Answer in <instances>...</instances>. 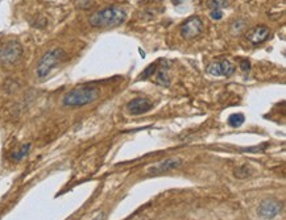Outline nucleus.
<instances>
[{
  "label": "nucleus",
  "instance_id": "nucleus-1",
  "mask_svg": "<svg viewBox=\"0 0 286 220\" xmlns=\"http://www.w3.org/2000/svg\"><path fill=\"white\" fill-rule=\"evenodd\" d=\"M127 11L120 5H110L90 16L89 23L94 28H116L127 20Z\"/></svg>",
  "mask_w": 286,
  "mask_h": 220
},
{
  "label": "nucleus",
  "instance_id": "nucleus-2",
  "mask_svg": "<svg viewBox=\"0 0 286 220\" xmlns=\"http://www.w3.org/2000/svg\"><path fill=\"white\" fill-rule=\"evenodd\" d=\"M99 96V90L93 86H80L70 90L62 98V104L69 108H78L94 103Z\"/></svg>",
  "mask_w": 286,
  "mask_h": 220
},
{
  "label": "nucleus",
  "instance_id": "nucleus-3",
  "mask_svg": "<svg viewBox=\"0 0 286 220\" xmlns=\"http://www.w3.org/2000/svg\"><path fill=\"white\" fill-rule=\"evenodd\" d=\"M66 57V53L61 47H54L48 50L41 60L38 61L37 67H36V74L40 79H45L48 75L52 73V70L56 67L61 61H64Z\"/></svg>",
  "mask_w": 286,
  "mask_h": 220
},
{
  "label": "nucleus",
  "instance_id": "nucleus-4",
  "mask_svg": "<svg viewBox=\"0 0 286 220\" xmlns=\"http://www.w3.org/2000/svg\"><path fill=\"white\" fill-rule=\"evenodd\" d=\"M23 56V47L19 41L10 40L0 45V63L5 66L15 65Z\"/></svg>",
  "mask_w": 286,
  "mask_h": 220
},
{
  "label": "nucleus",
  "instance_id": "nucleus-5",
  "mask_svg": "<svg viewBox=\"0 0 286 220\" xmlns=\"http://www.w3.org/2000/svg\"><path fill=\"white\" fill-rule=\"evenodd\" d=\"M282 211V203L277 199H273V198H268V199H264L260 204H258L257 214L260 218L263 219L270 220L274 219L276 216H278V214H281Z\"/></svg>",
  "mask_w": 286,
  "mask_h": 220
},
{
  "label": "nucleus",
  "instance_id": "nucleus-6",
  "mask_svg": "<svg viewBox=\"0 0 286 220\" xmlns=\"http://www.w3.org/2000/svg\"><path fill=\"white\" fill-rule=\"evenodd\" d=\"M203 31V21L199 16H190L185 23L181 25V36L186 40L198 37Z\"/></svg>",
  "mask_w": 286,
  "mask_h": 220
},
{
  "label": "nucleus",
  "instance_id": "nucleus-7",
  "mask_svg": "<svg viewBox=\"0 0 286 220\" xmlns=\"http://www.w3.org/2000/svg\"><path fill=\"white\" fill-rule=\"evenodd\" d=\"M236 70V67L228 60H221L215 61L207 66V73L212 77H230Z\"/></svg>",
  "mask_w": 286,
  "mask_h": 220
},
{
  "label": "nucleus",
  "instance_id": "nucleus-8",
  "mask_svg": "<svg viewBox=\"0 0 286 220\" xmlns=\"http://www.w3.org/2000/svg\"><path fill=\"white\" fill-rule=\"evenodd\" d=\"M152 108H153V103L146 98H136L127 104V111L131 115H135V116L146 113Z\"/></svg>",
  "mask_w": 286,
  "mask_h": 220
},
{
  "label": "nucleus",
  "instance_id": "nucleus-9",
  "mask_svg": "<svg viewBox=\"0 0 286 220\" xmlns=\"http://www.w3.org/2000/svg\"><path fill=\"white\" fill-rule=\"evenodd\" d=\"M269 36H270V29L265 25H258V27H254V29L249 31L247 38L252 45H260V44L267 41Z\"/></svg>",
  "mask_w": 286,
  "mask_h": 220
},
{
  "label": "nucleus",
  "instance_id": "nucleus-10",
  "mask_svg": "<svg viewBox=\"0 0 286 220\" xmlns=\"http://www.w3.org/2000/svg\"><path fill=\"white\" fill-rule=\"evenodd\" d=\"M182 165V159L178 158V157H172V158H168L162 161V162H159L156 165L155 168L150 169V173L153 174H162L169 172V170H173V169L179 168Z\"/></svg>",
  "mask_w": 286,
  "mask_h": 220
},
{
  "label": "nucleus",
  "instance_id": "nucleus-11",
  "mask_svg": "<svg viewBox=\"0 0 286 220\" xmlns=\"http://www.w3.org/2000/svg\"><path fill=\"white\" fill-rule=\"evenodd\" d=\"M156 80H157V83L162 84V86H169L170 79L169 75H168V67H161L159 70H157Z\"/></svg>",
  "mask_w": 286,
  "mask_h": 220
},
{
  "label": "nucleus",
  "instance_id": "nucleus-12",
  "mask_svg": "<svg viewBox=\"0 0 286 220\" xmlns=\"http://www.w3.org/2000/svg\"><path fill=\"white\" fill-rule=\"evenodd\" d=\"M245 122V117H244L243 113H232L230 117H228V126H232V128H239Z\"/></svg>",
  "mask_w": 286,
  "mask_h": 220
},
{
  "label": "nucleus",
  "instance_id": "nucleus-13",
  "mask_svg": "<svg viewBox=\"0 0 286 220\" xmlns=\"http://www.w3.org/2000/svg\"><path fill=\"white\" fill-rule=\"evenodd\" d=\"M31 146H32L31 144H25V145L21 146L19 150L14 152V153H12V159H14V161H21V159L25 158V157L29 155Z\"/></svg>",
  "mask_w": 286,
  "mask_h": 220
},
{
  "label": "nucleus",
  "instance_id": "nucleus-14",
  "mask_svg": "<svg viewBox=\"0 0 286 220\" xmlns=\"http://www.w3.org/2000/svg\"><path fill=\"white\" fill-rule=\"evenodd\" d=\"M235 177H238V178H247L251 175V172H249L248 165H241L238 169H235Z\"/></svg>",
  "mask_w": 286,
  "mask_h": 220
},
{
  "label": "nucleus",
  "instance_id": "nucleus-15",
  "mask_svg": "<svg viewBox=\"0 0 286 220\" xmlns=\"http://www.w3.org/2000/svg\"><path fill=\"white\" fill-rule=\"evenodd\" d=\"M208 8H210V11L211 10H221L223 11V8H225L227 7V1L225 0H208Z\"/></svg>",
  "mask_w": 286,
  "mask_h": 220
},
{
  "label": "nucleus",
  "instance_id": "nucleus-16",
  "mask_svg": "<svg viewBox=\"0 0 286 220\" xmlns=\"http://www.w3.org/2000/svg\"><path fill=\"white\" fill-rule=\"evenodd\" d=\"M156 67H157V63H153V65H150L149 67H148V69H146V70L144 71V74H141V78H143V79H145V78H149V77H152V74H153V73H155V71L157 70Z\"/></svg>",
  "mask_w": 286,
  "mask_h": 220
},
{
  "label": "nucleus",
  "instance_id": "nucleus-17",
  "mask_svg": "<svg viewBox=\"0 0 286 220\" xmlns=\"http://www.w3.org/2000/svg\"><path fill=\"white\" fill-rule=\"evenodd\" d=\"M210 17H211L212 20H222L223 19V11L221 10H211L210 11Z\"/></svg>",
  "mask_w": 286,
  "mask_h": 220
},
{
  "label": "nucleus",
  "instance_id": "nucleus-18",
  "mask_svg": "<svg viewBox=\"0 0 286 220\" xmlns=\"http://www.w3.org/2000/svg\"><path fill=\"white\" fill-rule=\"evenodd\" d=\"M240 67L243 69V71H249L251 63H249L248 60H241V61H240Z\"/></svg>",
  "mask_w": 286,
  "mask_h": 220
},
{
  "label": "nucleus",
  "instance_id": "nucleus-19",
  "mask_svg": "<svg viewBox=\"0 0 286 220\" xmlns=\"http://www.w3.org/2000/svg\"><path fill=\"white\" fill-rule=\"evenodd\" d=\"M93 220H102V215H98L96 218H95V219H93Z\"/></svg>",
  "mask_w": 286,
  "mask_h": 220
}]
</instances>
